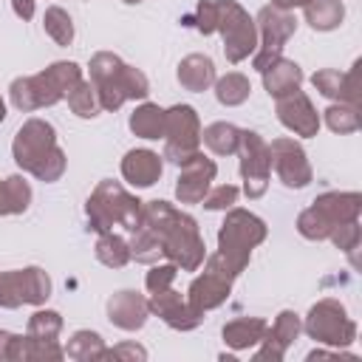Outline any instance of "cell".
Masks as SVG:
<instances>
[{"instance_id":"cell-1","label":"cell","mask_w":362,"mask_h":362,"mask_svg":"<svg viewBox=\"0 0 362 362\" xmlns=\"http://www.w3.org/2000/svg\"><path fill=\"white\" fill-rule=\"evenodd\" d=\"M141 226L150 229V235L161 246V257L175 263L184 272H195L204 257L206 246L198 232L195 218L175 209L167 201H141Z\"/></svg>"},{"instance_id":"cell-2","label":"cell","mask_w":362,"mask_h":362,"mask_svg":"<svg viewBox=\"0 0 362 362\" xmlns=\"http://www.w3.org/2000/svg\"><path fill=\"white\" fill-rule=\"evenodd\" d=\"M11 156L20 170L31 173L34 178H40L45 184L62 178V173L68 167V158H65L62 147L57 144V130L45 119H28L17 130V136L11 141Z\"/></svg>"},{"instance_id":"cell-3","label":"cell","mask_w":362,"mask_h":362,"mask_svg":"<svg viewBox=\"0 0 362 362\" xmlns=\"http://www.w3.org/2000/svg\"><path fill=\"white\" fill-rule=\"evenodd\" d=\"M88 71H90V82L96 88L102 110H119L127 99H147V93H150L147 76L139 68L124 65L110 51L93 54Z\"/></svg>"},{"instance_id":"cell-4","label":"cell","mask_w":362,"mask_h":362,"mask_svg":"<svg viewBox=\"0 0 362 362\" xmlns=\"http://www.w3.org/2000/svg\"><path fill=\"white\" fill-rule=\"evenodd\" d=\"M88 226L99 235L113 232V226H122L133 232L141 223V201L130 195L119 181H99L85 201Z\"/></svg>"},{"instance_id":"cell-5","label":"cell","mask_w":362,"mask_h":362,"mask_svg":"<svg viewBox=\"0 0 362 362\" xmlns=\"http://www.w3.org/2000/svg\"><path fill=\"white\" fill-rule=\"evenodd\" d=\"M266 223L255 212L232 206L218 229V255L235 269V274H240L249 266L252 249L266 240Z\"/></svg>"},{"instance_id":"cell-6","label":"cell","mask_w":362,"mask_h":362,"mask_svg":"<svg viewBox=\"0 0 362 362\" xmlns=\"http://www.w3.org/2000/svg\"><path fill=\"white\" fill-rule=\"evenodd\" d=\"M218 3V28L223 37V54L232 65L243 62L257 48V25L249 11L235 0H215Z\"/></svg>"},{"instance_id":"cell-7","label":"cell","mask_w":362,"mask_h":362,"mask_svg":"<svg viewBox=\"0 0 362 362\" xmlns=\"http://www.w3.org/2000/svg\"><path fill=\"white\" fill-rule=\"evenodd\" d=\"M303 331L320 342V345H328V348H348L354 339H356V322L348 317L345 305L337 303V300H320L311 305L305 322H303Z\"/></svg>"},{"instance_id":"cell-8","label":"cell","mask_w":362,"mask_h":362,"mask_svg":"<svg viewBox=\"0 0 362 362\" xmlns=\"http://www.w3.org/2000/svg\"><path fill=\"white\" fill-rule=\"evenodd\" d=\"M255 25H257L260 42L255 48L252 65L263 74L274 59L283 57V48L288 42V37L297 31V17L291 11H283V8H274V6H263Z\"/></svg>"},{"instance_id":"cell-9","label":"cell","mask_w":362,"mask_h":362,"mask_svg":"<svg viewBox=\"0 0 362 362\" xmlns=\"http://www.w3.org/2000/svg\"><path fill=\"white\" fill-rule=\"evenodd\" d=\"M201 147V122L195 107L189 105H173L164 110V156L173 164H184L192 158Z\"/></svg>"},{"instance_id":"cell-10","label":"cell","mask_w":362,"mask_h":362,"mask_svg":"<svg viewBox=\"0 0 362 362\" xmlns=\"http://www.w3.org/2000/svg\"><path fill=\"white\" fill-rule=\"evenodd\" d=\"M235 277H238L235 269L215 252V255L204 257V272L189 283L187 300H189L195 308H201V311L206 314V311H212V308H218V305L226 303Z\"/></svg>"},{"instance_id":"cell-11","label":"cell","mask_w":362,"mask_h":362,"mask_svg":"<svg viewBox=\"0 0 362 362\" xmlns=\"http://www.w3.org/2000/svg\"><path fill=\"white\" fill-rule=\"evenodd\" d=\"M238 156H240L243 192L249 198H260L266 192L269 175H272V153H269V144L255 130H240Z\"/></svg>"},{"instance_id":"cell-12","label":"cell","mask_w":362,"mask_h":362,"mask_svg":"<svg viewBox=\"0 0 362 362\" xmlns=\"http://www.w3.org/2000/svg\"><path fill=\"white\" fill-rule=\"evenodd\" d=\"M269 153H272V167L277 173V178L288 187V189H303L311 184L314 173H311V164L305 158V150L300 147V141L294 139H274L269 144Z\"/></svg>"},{"instance_id":"cell-13","label":"cell","mask_w":362,"mask_h":362,"mask_svg":"<svg viewBox=\"0 0 362 362\" xmlns=\"http://www.w3.org/2000/svg\"><path fill=\"white\" fill-rule=\"evenodd\" d=\"M181 173L175 178V198L178 204H201V198L209 192L212 181H215V161L206 158L204 153H195L192 158H187L184 164H178Z\"/></svg>"},{"instance_id":"cell-14","label":"cell","mask_w":362,"mask_h":362,"mask_svg":"<svg viewBox=\"0 0 362 362\" xmlns=\"http://www.w3.org/2000/svg\"><path fill=\"white\" fill-rule=\"evenodd\" d=\"M147 305H150V314L161 317V320H164L170 328H175V331H192V328H198V325L204 322V311L195 308L189 300H184V297H181L178 291H173V288H164V291L150 294Z\"/></svg>"},{"instance_id":"cell-15","label":"cell","mask_w":362,"mask_h":362,"mask_svg":"<svg viewBox=\"0 0 362 362\" xmlns=\"http://www.w3.org/2000/svg\"><path fill=\"white\" fill-rule=\"evenodd\" d=\"M8 96H11V105L23 113H31V110H40V107H51L62 99V93L51 85V79L40 71L34 76H17L8 88Z\"/></svg>"},{"instance_id":"cell-16","label":"cell","mask_w":362,"mask_h":362,"mask_svg":"<svg viewBox=\"0 0 362 362\" xmlns=\"http://www.w3.org/2000/svg\"><path fill=\"white\" fill-rule=\"evenodd\" d=\"M277 119L286 130H291L294 136H303V139H311L320 130V113L314 110L311 99L303 90H294V93L277 99Z\"/></svg>"},{"instance_id":"cell-17","label":"cell","mask_w":362,"mask_h":362,"mask_svg":"<svg viewBox=\"0 0 362 362\" xmlns=\"http://www.w3.org/2000/svg\"><path fill=\"white\" fill-rule=\"evenodd\" d=\"M300 331H303V322H300V317L294 314V311H280L277 314V320H274V325L272 328H266V334H263V339L257 342L260 348L255 351V359H272V362H280L283 356H286V351H288V345L300 337Z\"/></svg>"},{"instance_id":"cell-18","label":"cell","mask_w":362,"mask_h":362,"mask_svg":"<svg viewBox=\"0 0 362 362\" xmlns=\"http://www.w3.org/2000/svg\"><path fill=\"white\" fill-rule=\"evenodd\" d=\"M147 317H150V305L139 291L124 288L107 300V320L122 331H139L147 322Z\"/></svg>"},{"instance_id":"cell-19","label":"cell","mask_w":362,"mask_h":362,"mask_svg":"<svg viewBox=\"0 0 362 362\" xmlns=\"http://www.w3.org/2000/svg\"><path fill=\"white\" fill-rule=\"evenodd\" d=\"M311 209L325 221L328 229H334L337 223L345 221H356L362 212V195L359 192H322Z\"/></svg>"},{"instance_id":"cell-20","label":"cell","mask_w":362,"mask_h":362,"mask_svg":"<svg viewBox=\"0 0 362 362\" xmlns=\"http://www.w3.org/2000/svg\"><path fill=\"white\" fill-rule=\"evenodd\" d=\"M161 170H164L161 156L153 150H144V147L130 150L122 158V178L133 187H153L161 178Z\"/></svg>"},{"instance_id":"cell-21","label":"cell","mask_w":362,"mask_h":362,"mask_svg":"<svg viewBox=\"0 0 362 362\" xmlns=\"http://www.w3.org/2000/svg\"><path fill=\"white\" fill-rule=\"evenodd\" d=\"M300 85H303V68H300L297 62L286 59V57L274 59V62L263 71V88H266V93L274 96V99L300 90Z\"/></svg>"},{"instance_id":"cell-22","label":"cell","mask_w":362,"mask_h":362,"mask_svg":"<svg viewBox=\"0 0 362 362\" xmlns=\"http://www.w3.org/2000/svg\"><path fill=\"white\" fill-rule=\"evenodd\" d=\"M178 82L181 88L201 93L215 85V62L206 54H189L178 62Z\"/></svg>"},{"instance_id":"cell-23","label":"cell","mask_w":362,"mask_h":362,"mask_svg":"<svg viewBox=\"0 0 362 362\" xmlns=\"http://www.w3.org/2000/svg\"><path fill=\"white\" fill-rule=\"evenodd\" d=\"M266 328L269 325L260 317H238V320L223 325V342L235 351H249L263 339Z\"/></svg>"},{"instance_id":"cell-24","label":"cell","mask_w":362,"mask_h":362,"mask_svg":"<svg viewBox=\"0 0 362 362\" xmlns=\"http://www.w3.org/2000/svg\"><path fill=\"white\" fill-rule=\"evenodd\" d=\"M17 288L25 305H42L51 297V277L40 266L17 269Z\"/></svg>"},{"instance_id":"cell-25","label":"cell","mask_w":362,"mask_h":362,"mask_svg":"<svg viewBox=\"0 0 362 362\" xmlns=\"http://www.w3.org/2000/svg\"><path fill=\"white\" fill-rule=\"evenodd\" d=\"M127 124H130L133 136H139V139H147V141L164 139V107H158L153 102H141L130 113V122Z\"/></svg>"},{"instance_id":"cell-26","label":"cell","mask_w":362,"mask_h":362,"mask_svg":"<svg viewBox=\"0 0 362 362\" xmlns=\"http://www.w3.org/2000/svg\"><path fill=\"white\" fill-rule=\"evenodd\" d=\"M303 14L314 31H334L345 17V6L342 0H308L303 6Z\"/></svg>"},{"instance_id":"cell-27","label":"cell","mask_w":362,"mask_h":362,"mask_svg":"<svg viewBox=\"0 0 362 362\" xmlns=\"http://www.w3.org/2000/svg\"><path fill=\"white\" fill-rule=\"evenodd\" d=\"M31 204V187L23 175H8L0 181V215H20Z\"/></svg>"},{"instance_id":"cell-28","label":"cell","mask_w":362,"mask_h":362,"mask_svg":"<svg viewBox=\"0 0 362 362\" xmlns=\"http://www.w3.org/2000/svg\"><path fill=\"white\" fill-rule=\"evenodd\" d=\"M201 141L215 156H232L238 153V144H240V127H235L232 122H215L201 130Z\"/></svg>"},{"instance_id":"cell-29","label":"cell","mask_w":362,"mask_h":362,"mask_svg":"<svg viewBox=\"0 0 362 362\" xmlns=\"http://www.w3.org/2000/svg\"><path fill=\"white\" fill-rule=\"evenodd\" d=\"M93 252H96V260L105 263L107 269H122V266H127V260H130V243H127L122 235H116V232L99 235Z\"/></svg>"},{"instance_id":"cell-30","label":"cell","mask_w":362,"mask_h":362,"mask_svg":"<svg viewBox=\"0 0 362 362\" xmlns=\"http://www.w3.org/2000/svg\"><path fill=\"white\" fill-rule=\"evenodd\" d=\"M249 93H252L249 76H243V74H238V71H232V74L215 79V96H218V102L226 105V107L243 105V102L249 99Z\"/></svg>"},{"instance_id":"cell-31","label":"cell","mask_w":362,"mask_h":362,"mask_svg":"<svg viewBox=\"0 0 362 362\" xmlns=\"http://www.w3.org/2000/svg\"><path fill=\"white\" fill-rule=\"evenodd\" d=\"M65 351V356L68 359H76V362H85V359H99L102 356V351H105V339L96 334V331H76L71 339H68V345L62 348Z\"/></svg>"},{"instance_id":"cell-32","label":"cell","mask_w":362,"mask_h":362,"mask_svg":"<svg viewBox=\"0 0 362 362\" xmlns=\"http://www.w3.org/2000/svg\"><path fill=\"white\" fill-rule=\"evenodd\" d=\"M42 25H45V34H48L57 45H71V42H74V23H71V14H68L65 8H59V6L45 8Z\"/></svg>"},{"instance_id":"cell-33","label":"cell","mask_w":362,"mask_h":362,"mask_svg":"<svg viewBox=\"0 0 362 362\" xmlns=\"http://www.w3.org/2000/svg\"><path fill=\"white\" fill-rule=\"evenodd\" d=\"M68 107H71L79 119H93V116H99L102 105H99V96H96L93 82H85V79H82V82L68 93Z\"/></svg>"},{"instance_id":"cell-34","label":"cell","mask_w":362,"mask_h":362,"mask_svg":"<svg viewBox=\"0 0 362 362\" xmlns=\"http://www.w3.org/2000/svg\"><path fill=\"white\" fill-rule=\"evenodd\" d=\"M325 124L334 130V133H339V136H345V133H356L359 130V107L356 105H348V102H337V105H331L328 110H325Z\"/></svg>"},{"instance_id":"cell-35","label":"cell","mask_w":362,"mask_h":362,"mask_svg":"<svg viewBox=\"0 0 362 362\" xmlns=\"http://www.w3.org/2000/svg\"><path fill=\"white\" fill-rule=\"evenodd\" d=\"M62 331V317L59 311H51V308H40L28 317V328L25 334L34 337V339H57Z\"/></svg>"},{"instance_id":"cell-36","label":"cell","mask_w":362,"mask_h":362,"mask_svg":"<svg viewBox=\"0 0 362 362\" xmlns=\"http://www.w3.org/2000/svg\"><path fill=\"white\" fill-rule=\"evenodd\" d=\"M48 79H51V85L62 93V96H68L79 82H82V68L76 65V62H51L45 71H42Z\"/></svg>"},{"instance_id":"cell-37","label":"cell","mask_w":362,"mask_h":362,"mask_svg":"<svg viewBox=\"0 0 362 362\" xmlns=\"http://www.w3.org/2000/svg\"><path fill=\"white\" fill-rule=\"evenodd\" d=\"M127 243H130V257H136L139 263H147V266L158 263L161 246H158V240L150 235V229H144L141 223L133 229V238H130Z\"/></svg>"},{"instance_id":"cell-38","label":"cell","mask_w":362,"mask_h":362,"mask_svg":"<svg viewBox=\"0 0 362 362\" xmlns=\"http://www.w3.org/2000/svg\"><path fill=\"white\" fill-rule=\"evenodd\" d=\"M311 85L325 96V99H337L342 102V93H345V74L334 71V68H322L311 76Z\"/></svg>"},{"instance_id":"cell-39","label":"cell","mask_w":362,"mask_h":362,"mask_svg":"<svg viewBox=\"0 0 362 362\" xmlns=\"http://www.w3.org/2000/svg\"><path fill=\"white\" fill-rule=\"evenodd\" d=\"M359 238H362V232H359V221L337 223V226L331 229V235H328V240H331L339 252H348V255H354V252H356Z\"/></svg>"},{"instance_id":"cell-40","label":"cell","mask_w":362,"mask_h":362,"mask_svg":"<svg viewBox=\"0 0 362 362\" xmlns=\"http://www.w3.org/2000/svg\"><path fill=\"white\" fill-rule=\"evenodd\" d=\"M175 277H178V266L175 263H153V269L144 277V286H147L150 294H156V291L173 288V280Z\"/></svg>"},{"instance_id":"cell-41","label":"cell","mask_w":362,"mask_h":362,"mask_svg":"<svg viewBox=\"0 0 362 362\" xmlns=\"http://www.w3.org/2000/svg\"><path fill=\"white\" fill-rule=\"evenodd\" d=\"M297 232H300L303 238H308V240H325V238L331 235V229L325 226V221H322L311 206L300 212V218H297Z\"/></svg>"},{"instance_id":"cell-42","label":"cell","mask_w":362,"mask_h":362,"mask_svg":"<svg viewBox=\"0 0 362 362\" xmlns=\"http://www.w3.org/2000/svg\"><path fill=\"white\" fill-rule=\"evenodd\" d=\"M238 195H240V189H238L235 184H221V187L209 189V192L201 198V204H204L206 209H232V206L238 204Z\"/></svg>"},{"instance_id":"cell-43","label":"cell","mask_w":362,"mask_h":362,"mask_svg":"<svg viewBox=\"0 0 362 362\" xmlns=\"http://www.w3.org/2000/svg\"><path fill=\"white\" fill-rule=\"evenodd\" d=\"M195 28L201 34H215V28H218V3L215 0H201L195 6Z\"/></svg>"},{"instance_id":"cell-44","label":"cell","mask_w":362,"mask_h":362,"mask_svg":"<svg viewBox=\"0 0 362 362\" xmlns=\"http://www.w3.org/2000/svg\"><path fill=\"white\" fill-rule=\"evenodd\" d=\"M17 305H23L20 288H17V269L0 272V308H17Z\"/></svg>"},{"instance_id":"cell-45","label":"cell","mask_w":362,"mask_h":362,"mask_svg":"<svg viewBox=\"0 0 362 362\" xmlns=\"http://www.w3.org/2000/svg\"><path fill=\"white\" fill-rule=\"evenodd\" d=\"M99 359H127V362H136V359H147V351L141 345H136V342H122V345H116L110 351L105 348Z\"/></svg>"},{"instance_id":"cell-46","label":"cell","mask_w":362,"mask_h":362,"mask_svg":"<svg viewBox=\"0 0 362 362\" xmlns=\"http://www.w3.org/2000/svg\"><path fill=\"white\" fill-rule=\"evenodd\" d=\"M11 8L20 20H31L34 17V0H11Z\"/></svg>"},{"instance_id":"cell-47","label":"cell","mask_w":362,"mask_h":362,"mask_svg":"<svg viewBox=\"0 0 362 362\" xmlns=\"http://www.w3.org/2000/svg\"><path fill=\"white\" fill-rule=\"evenodd\" d=\"M14 337H17V334L0 328V362H8V359H11V342H14Z\"/></svg>"},{"instance_id":"cell-48","label":"cell","mask_w":362,"mask_h":362,"mask_svg":"<svg viewBox=\"0 0 362 362\" xmlns=\"http://www.w3.org/2000/svg\"><path fill=\"white\" fill-rule=\"evenodd\" d=\"M308 0H272L269 6H274V8H283V11H294V8H303Z\"/></svg>"},{"instance_id":"cell-49","label":"cell","mask_w":362,"mask_h":362,"mask_svg":"<svg viewBox=\"0 0 362 362\" xmlns=\"http://www.w3.org/2000/svg\"><path fill=\"white\" fill-rule=\"evenodd\" d=\"M6 119V102H3V96H0V122Z\"/></svg>"},{"instance_id":"cell-50","label":"cell","mask_w":362,"mask_h":362,"mask_svg":"<svg viewBox=\"0 0 362 362\" xmlns=\"http://www.w3.org/2000/svg\"><path fill=\"white\" fill-rule=\"evenodd\" d=\"M122 3H127V6H136V3H141V0H122Z\"/></svg>"}]
</instances>
